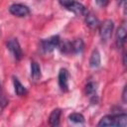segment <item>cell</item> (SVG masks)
Instances as JSON below:
<instances>
[{
	"label": "cell",
	"mask_w": 127,
	"mask_h": 127,
	"mask_svg": "<svg viewBox=\"0 0 127 127\" xmlns=\"http://www.w3.org/2000/svg\"><path fill=\"white\" fill-rule=\"evenodd\" d=\"M98 126H115V127H125L127 125V115L125 113L106 115L100 119L97 124Z\"/></svg>",
	"instance_id": "obj_1"
},
{
	"label": "cell",
	"mask_w": 127,
	"mask_h": 127,
	"mask_svg": "<svg viewBox=\"0 0 127 127\" xmlns=\"http://www.w3.org/2000/svg\"><path fill=\"white\" fill-rule=\"evenodd\" d=\"M113 28H114V23L111 20H105L101 25H100V29H99V35L102 41L106 42L108 41L111 36H112V32H113Z\"/></svg>",
	"instance_id": "obj_2"
},
{
	"label": "cell",
	"mask_w": 127,
	"mask_h": 127,
	"mask_svg": "<svg viewBox=\"0 0 127 127\" xmlns=\"http://www.w3.org/2000/svg\"><path fill=\"white\" fill-rule=\"evenodd\" d=\"M60 37L58 35L52 36L49 39H45L41 42V48L45 53H51L60 45Z\"/></svg>",
	"instance_id": "obj_3"
},
{
	"label": "cell",
	"mask_w": 127,
	"mask_h": 127,
	"mask_svg": "<svg viewBox=\"0 0 127 127\" xmlns=\"http://www.w3.org/2000/svg\"><path fill=\"white\" fill-rule=\"evenodd\" d=\"M7 48L8 50L12 53V55L14 56V58L17 60V61H20L23 57V52H22V49L20 47V44L18 42L17 39L15 38H12L10 39L8 42H7Z\"/></svg>",
	"instance_id": "obj_4"
},
{
	"label": "cell",
	"mask_w": 127,
	"mask_h": 127,
	"mask_svg": "<svg viewBox=\"0 0 127 127\" xmlns=\"http://www.w3.org/2000/svg\"><path fill=\"white\" fill-rule=\"evenodd\" d=\"M9 12L12 15L17 16V17H25L30 14V9L28 6H26L24 4L17 3V4H13L10 6Z\"/></svg>",
	"instance_id": "obj_5"
},
{
	"label": "cell",
	"mask_w": 127,
	"mask_h": 127,
	"mask_svg": "<svg viewBox=\"0 0 127 127\" xmlns=\"http://www.w3.org/2000/svg\"><path fill=\"white\" fill-rule=\"evenodd\" d=\"M68 71L65 68H62L59 72V85L63 91L68 90Z\"/></svg>",
	"instance_id": "obj_6"
},
{
	"label": "cell",
	"mask_w": 127,
	"mask_h": 127,
	"mask_svg": "<svg viewBox=\"0 0 127 127\" xmlns=\"http://www.w3.org/2000/svg\"><path fill=\"white\" fill-rule=\"evenodd\" d=\"M126 34H127L126 25L122 24L116 32V46H117V48H122L123 47V45L125 43V40H126Z\"/></svg>",
	"instance_id": "obj_7"
},
{
	"label": "cell",
	"mask_w": 127,
	"mask_h": 127,
	"mask_svg": "<svg viewBox=\"0 0 127 127\" xmlns=\"http://www.w3.org/2000/svg\"><path fill=\"white\" fill-rule=\"evenodd\" d=\"M68 11H71L72 13H74L75 15H85L87 13V10L86 8L79 2L77 1H74L68 8H67Z\"/></svg>",
	"instance_id": "obj_8"
},
{
	"label": "cell",
	"mask_w": 127,
	"mask_h": 127,
	"mask_svg": "<svg viewBox=\"0 0 127 127\" xmlns=\"http://www.w3.org/2000/svg\"><path fill=\"white\" fill-rule=\"evenodd\" d=\"M85 23L91 29H96L99 26V20L97 19V17L94 14L88 12L85 14Z\"/></svg>",
	"instance_id": "obj_9"
},
{
	"label": "cell",
	"mask_w": 127,
	"mask_h": 127,
	"mask_svg": "<svg viewBox=\"0 0 127 127\" xmlns=\"http://www.w3.org/2000/svg\"><path fill=\"white\" fill-rule=\"evenodd\" d=\"M61 114H62L61 109H59V108L54 109L52 111V113L50 114L49 124L51 126H59L60 125V117H61Z\"/></svg>",
	"instance_id": "obj_10"
},
{
	"label": "cell",
	"mask_w": 127,
	"mask_h": 127,
	"mask_svg": "<svg viewBox=\"0 0 127 127\" xmlns=\"http://www.w3.org/2000/svg\"><path fill=\"white\" fill-rule=\"evenodd\" d=\"M100 63H101V59H100V54L98 52V50H93L91 56H90V59H89V65L93 68H96L100 65Z\"/></svg>",
	"instance_id": "obj_11"
},
{
	"label": "cell",
	"mask_w": 127,
	"mask_h": 127,
	"mask_svg": "<svg viewBox=\"0 0 127 127\" xmlns=\"http://www.w3.org/2000/svg\"><path fill=\"white\" fill-rule=\"evenodd\" d=\"M31 77L35 81H37L41 78V67H40L39 64L36 62L31 63Z\"/></svg>",
	"instance_id": "obj_12"
},
{
	"label": "cell",
	"mask_w": 127,
	"mask_h": 127,
	"mask_svg": "<svg viewBox=\"0 0 127 127\" xmlns=\"http://www.w3.org/2000/svg\"><path fill=\"white\" fill-rule=\"evenodd\" d=\"M13 83H14V89L15 92L18 96H23L27 93V89L26 87L19 81V79L17 77H13Z\"/></svg>",
	"instance_id": "obj_13"
},
{
	"label": "cell",
	"mask_w": 127,
	"mask_h": 127,
	"mask_svg": "<svg viewBox=\"0 0 127 127\" xmlns=\"http://www.w3.org/2000/svg\"><path fill=\"white\" fill-rule=\"evenodd\" d=\"M71 49H72V53L74 54H79L83 51L84 49V43L81 39H76L73 42H71Z\"/></svg>",
	"instance_id": "obj_14"
},
{
	"label": "cell",
	"mask_w": 127,
	"mask_h": 127,
	"mask_svg": "<svg viewBox=\"0 0 127 127\" xmlns=\"http://www.w3.org/2000/svg\"><path fill=\"white\" fill-rule=\"evenodd\" d=\"M59 47H60L61 52H62V53H64V54H70V53H72V49H71V42L65 41V42H64V43H62V44H61V42H60Z\"/></svg>",
	"instance_id": "obj_15"
},
{
	"label": "cell",
	"mask_w": 127,
	"mask_h": 127,
	"mask_svg": "<svg viewBox=\"0 0 127 127\" xmlns=\"http://www.w3.org/2000/svg\"><path fill=\"white\" fill-rule=\"evenodd\" d=\"M68 119L73 122V123H76V124H81L84 122V117L82 114L80 113H71L69 116H68Z\"/></svg>",
	"instance_id": "obj_16"
},
{
	"label": "cell",
	"mask_w": 127,
	"mask_h": 127,
	"mask_svg": "<svg viewBox=\"0 0 127 127\" xmlns=\"http://www.w3.org/2000/svg\"><path fill=\"white\" fill-rule=\"evenodd\" d=\"M97 89V84L93 81H90L85 86V93L88 95H94Z\"/></svg>",
	"instance_id": "obj_17"
},
{
	"label": "cell",
	"mask_w": 127,
	"mask_h": 127,
	"mask_svg": "<svg viewBox=\"0 0 127 127\" xmlns=\"http://www.w3.org/2000/svg\"><path fill=\"white\" fill-rule=\"evenodd\" d=\"M59 1V3L63 6V7H64L65 9H67L75 0H58Z\"/></svg>",
	"instance_id": "obj_18"
},
{
	"label": "cell",
	"mask_w": 127,
	"mask_h": 127,
	"mask_svg": "<svg viewBox=\"0 0 127 127\" xmlns=\"http://www.w3.org/2000/svg\"><path fill=\"white\" fill-rule=\"evenodd\" d=\"M95 3L100 7H105L108 3V0H95Z\"/></svg>",
	"instance_id": "obj_19"
},
{
	"label": "cell",
	"mask_w": 127,
	"mask_h": 127,
	"mask_svg": "<svg viewBox=\"0 0 127 127\" xmlns=\"http://www.w3.org/2000/svg\"><path fill=\"white\" fill-rule=\"evenodd\" d=\"M122 99H123V102L125 103L127 101V95H126V86H124L123 88V93H122Z\"/></svg>",
	"instance_id": "obj_20"
},
{
	"label": "cell",
	"mask_w": 127,
	"mask_h": 127,
	"mask_svg": "<svg viewBox=\"0 0 127 127\" xmlns=\"http://www.w3.org/2000/svg\"><path fill=\"white\" fill-rule=\"evenodd\" d=\"M125 58H126V56H125V53L123 54V64L125 65L126 64V60H125Z\"/></svg>",
	"instance_id": "obj_21"
},
{
	"label": "cell",
	"mask_w": 127,
	"mask_h": 127,
	"mask_svg": "<svg viewBox=\"0 0 127 127\" xmlns=\"http://www.w3.org/2000/svg\"><path fill=\"white\" fill-rule=\"evenodd\" d=\"M117 2H118L119 4H121L122 2H125V0H117Z\"/></svg>",
	"instance_id": "obj_22"
}]
</instances>
